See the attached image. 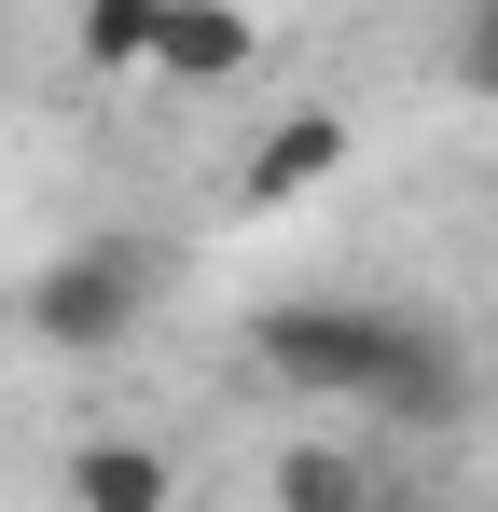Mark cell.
Returning <instances> with one entry per match:
<instances>
[{
  "instance_id": "obj_8",
  "label": "cell",
  "mask_w": 498,
  "mask_h": 512,
  "mask_svg": "<svg viewBox=\"0 0 498 512\" xmlns=\"http://www.w3.org/2000/svg\"><path fill=\"white\" fill-rule=\"evenodd\" d=\"M443 70L498 111V0H457V42H443Z\"/></svg>"
},
{
  "instance_id": "obj_5",
  "label": "cell",
  "mask_w": 498,
  "mask_h": 512,
  "mask_svg": "<svg viewBox=\"0 0 498 512\" xmlns=\"http://www.w3.org/2000/svg\"><path fill=\"white\" fill-rule=\"evenodd\" d=\"M70 499H83V512H166L180 471H166L153 443H83V457H70Z\"/></svg>"
},
{
  "instance_id": "obj_3",
  "label": "cell",
  "mask_w": 498,
  "mask_h": 512,
  "mask_svg": "<svg viewBox=\"0 0 498 512\" xmlns=\"http://www.w3.org/2000/svg\"><path fill=\"white\" fill-rule=\"evenodd\" d=\"M319 180H346V111H277V125L236 153V222H277V208H305Z\"/></svg>"
},
{
  "instance_id": "obj_1",
  "label": "cell",
  "mask_w": 498,
  "mask_h": 512,
  "mask_svg": "<svg viewBox=\"0 0 498 512\" xmlns=\"http://www.w3.org/2000/svg\"><path fill=\"white\" fill-rule=\"evenodd\" d=\"M249 360L291 388V402H360L388 429H457L471 374H457V333L415 319L388 291H305V305H263L249 319Z\"/></svg>"
},
{
  "instance_id": "obj_6",
  "label": "cell",
  "mask_w": 498,
  "mask_h": 512,
  "mask_svg": "<svg viewBox=\"0 0 498 512\" xmlns=\"http://www.w3.org/2000/svg\"><path fill=\"white\" fill-rule=\"evenodd\" d=\"M263 485H277L291 512H360V499H374V457H360V443H291Z\"/></svg>"
},
{
  "instance_id": "obj_2",
  "label": "cell",
  "mask_w": 498,
  "mask_h": 512,
  "mask_svg": "<svg viewBox=\"0 0 498 512\" xmlns=\"http://www.w3.org/2000/svg\"><path fill=\"white\" fill-rule=\"evenodd\" d=\"M153 291H166V250L111 222V236H70V250L42 263L14 291V319H28V346H56V360H111V346L153 319Z\"/></svg>"
},
{
  "instance_id": "obj_7",
  "label": "cell",
  "mask_w": 498,
  "mask_h": 512,
  "mask_svg": "<svg viewBox=\"0 0 498 512\" xmlns=\"http://www.w3.org/2000/svg\"><path fill=\"white\" fill-rule=\"evenodd\" d=\"M153 14H166V0H83V14H70V56H83V70H111V84L153 70Z\"/></svg>"
},
{
  "instance_id": "obj_4",
  "label": "cell",
  "mask_w": 498,
  "mask_h": 512,
  "mask_svg": "<svg viewBox=\"0 0 498 512\" xmlns=\"http://www.w3.org/2000/svg\"><path fill=\"white\" fill-rule=\"evenodd\" d=\"M249 56H263V14L249 0H166L153 14V84H180V97L249 84Z\"/></svg>"
}]
</instances>
